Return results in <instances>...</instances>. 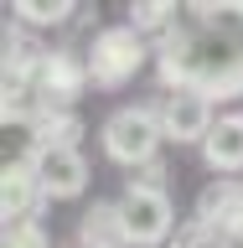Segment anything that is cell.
<instances>
[{
    "mask_svg": "<svg viewBox=\"0 0 243 248\" xmlns=\"http://www.w3.org/2000/svg\"><path fill=\"white\" fill-rule=\"evenodd\" d=\"M155 73L166 93L186 88L202 98H243V0L181 5L171 31L155 42Z\"/></svg>",
    "mask_w": 243,
    "mask_h": 248,
    "instance_id": "obj_1",
    "label": "cell"
},
{
    "mask_svg": "<svg viewBox=\"0 0 243 248\" xmlns=\"http://www.w3.org/2000/svg\"><path fill=\"white\" fill-rule=\"evenodd\" d=\"M145 57H150L145 31H135V26H104L88 42V52H83V67H88L93 88H124V83L145 67Z\"/></svg>",
    "mask_w": 243,
    "mask_h": 248,
    "instance_id": "obj_2",
    "label": "cell"
},
{
    "mask_svg": "<svg viewBox=\"0 0 243 248\" xmlns=\"http://www.w3.org/2000/svg\"><path fill=\"white\" fill-rule=\"evenodd\" d=\"M161 140H166V129H161V114H155L150 104H130V108H114L104 119V155L114 160V166H155V150H161Z\"/></svg>",
    "mask_w": 243,
    "mask_h": 248,
    "instance_id": "obj_3",
    "label": "cell"
},
{
    "mask_svg": "<svg viewBox=\"0 0 243 248\" xmlns=\"http://www.w3.org/2000/svg\"><path fill=\"white\" fill-rule=\"evenodd\" d=\"M119 222H124V243L130 248L166 243L171 228H176L171 191L161 181H135V176H130V186H124V197H119Z\"/></svg>",
    "mask_w": 243,
    "mask_h": 248,
    "instance_id": "obj_4",
    "label": "cell"
},
{
    "mask_svg": "<svg viewBox=\"0 0 243 248\" xmlns=\"http://www.w3.org/2000/svg\"><path fill=\"white\" fill-rule=\"evenodd\" d=\"M36 181H42V197L52 202H73L88 191V155L78 145H52V150H31L26 155Z\"/></svg>",
    "mask_w": 243,
    "mask_h": 248,
    "instance_id": "obj_5",
    "label": "cell"
},
{
    "mask_svg": "<svg viewBox=\"0 0 243 248\" xmlns=\"http://www.w3.org/2000/svg\"><path fill=\"white\" fill-rule=\"evenodd\" d=\"M155 114H161V129H166V140H176V145H202V140L212 135V98H202V93H166L161 104H155Z\"/></svg>",
    "mask_w": 243,
    "mask_h": 248,
    "instance_id": "obj_6",
    "label": "cell"
},
{
    "mask_svg": "<svg viewBox=\"0 0 243 248\" xmlns=\"http://www.w3.org/2000/svg\"><path fill=\"white\" fill-rule=\"evenodd\" d=\"M42 181H36V170H31V160H5V170H0V212H5V222H31V212L42 207Z\"/></svg>",
    "mask_w": 243,
    "mask_h": 248,
    "instance_id": "obj_7",
    "label": "cell"
},
{
    "mask_svg": "<svg viewBox=\"0 0 243 248\" xmlns=\"http://www.w3.org/2000/svg\"><path fill=\"white\" fill-rule=\"evenodd\" d=\"M202 160H207L217 176L243 170V114H217L212 135L202 140Z\"/></svg>",
    "mask_w": 243,
    "mask_h": 248,
    "instance_id": "obj_8",
    "label": "cell"
},
{
    "mask_svg": "<svg viewBox=\"0 0 243 248\" xmlns=\"http://www.w3.org/2000/svg\"><path fill=\"white\" fill-rule=\"evenodd\" d=\"M78 243L83 248H130L124 243V222H119V202H98V207L83 217Z\"/></svg>",
    "mask_w": 243,
    "mask_h": 248,
    "instance_id": "obj_9",
    "label": "cell"
},
{
    "mask_svg": "<svg viewBox=\"0 0 243 248\" xmlns=\"http://www.w3.org/2000/svg\"><path fill=\"white\" fill-rule=\"evenodd\" d=\"M243 222V191L233 181H217V186H207L202 191V222Z\"/></svg>",
    "mask_w": 243,
    "mask_h": 248,
    "instance_id": "obj_10",
    "label": "cell"
},
{
    "mask_svg": "<svg viewBox=\"0 0 243 248\" xmlns=\"http://www.w3.org/2000/svg\"><path fill=\"white\" fill-rule=\"evenodd\" d=\"M73 0H52V5H47V0H16L11 5V16L16 21H21V26H62V21H73Z\"/></svg>",
    "mask_w": 243,
    "mask_h": 248,
    "instance_id": "obj_11",
    "label": "cell"
},
{
    "mask_svg": "<svg viewBox=\"0 0 243 248\" xmlns=\"http://www.w3.org/2000/svg\"><path fill=\"white\" fill-rule=\"evenodd\" d=\"M130 11H135V16H130V26L161 42V36L171 31V21H176V11H181V5H166V0H145V5H130Z\"/></svg>",
    "mask_w": 243,
    "mask_h": 248,
    "instance_id": "obj_12",
    "label": "cell"
},
{
    "mask_svg": "<svg viewBox=\"0 0 243 248\" xmlns=\"http://www.w3.org/2000/svg\"><path fill=\"white\" fill-rule=\"evenodd\" d=\"M5 248H52V243L31 217V222H5Z\"/></svg>",
    "mask_w": 243,
    "mask_h": 248,
    "instance_id": "obj_13",
    "label": "cell"
}]
</instances>
